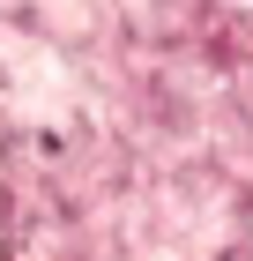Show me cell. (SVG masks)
<instances>
[{
    "label": "cell",
    "instance_id": "1",
    "mask_svg": "<svg viewBox=\"0 0 253 261\" xmlns=\"http://www.w3.org/2000/svg\"><path fill=\"white\" fill-rule=\"evenodd\" d=\"M0 105H8L22 127H67L75 105H82V82H75V67L52 53V38L0 30Z\"/></svg>",
    "mask_w": 253,
    "mask_h": 261
}]
</instances>
